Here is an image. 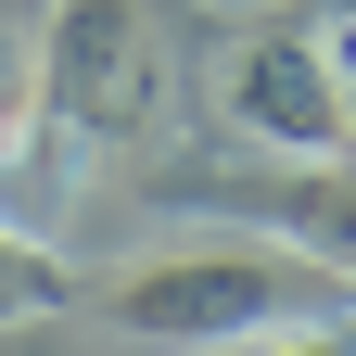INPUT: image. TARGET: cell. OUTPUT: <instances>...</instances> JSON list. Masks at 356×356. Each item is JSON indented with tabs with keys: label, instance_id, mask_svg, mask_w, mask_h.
I'll list each match as a JSON object with an SVG mask.
<instances>
[{
	"label": "cell",
	"instance_id": "cell-1",
	"mask_svg": "<svg viewBox=\"0 0 356 356\" xmlns=\"http://www.w3.org/2000/svg\"><path fill=\"white\" fill-rule=\"evenodd\" d=\"M153 89H165V51H153L140 0H51V26H38V115L64 140H140Z\"/></svg>",
	"mask_w": 356,
	"mask_h": 356
},
{
	"label": "cell",
	"instance_id": "cell-2",
	"mask_svg": "<svg viewBox=\"0 0 356 356\" xmlns=\"http://www.w3.org/2000/svg\"><path fill=\"white\" fill-rule=\"evenodd\" d=\"M280 293H293L280 254H229V242H216V254L127 267L102 305H115V331H140V343H254L267 318H280Z\"/></svg>",
	"mask_w": 356,
	"mask_h": 356
},
{
	"label": "cell",
	"instance_id": "cell-3",
	"mask_svg": "<svg viewBox=\"0 0 356 356\" xmlns=\"http://www.w3.org/2000/svg\"><path fill=\"white\" fill-rule=\"evenodd\" d=\"M229 115L254 127L267 153H293V165L356 153V127H343V64H331L305 26H267V38L229 51Z\"/></svg>",
	"mask_w": 356,
	"mask_h": 356
},
{
	"label": "cell",
	"instance_id": "cell-4",
	"mask_svg": "<svg viewBox=\"0 0 356 356\" xmlns=\"http://www.w3.org/2000/svg\"><path fill=\"white\" fill-rule=\"evenodd\" d=\"M216 204H229V216H254V229H280L293 254L356 267V165H343V153H331V178H229Z\"/></svg>",
	"mask_w": 356,
	"mask_h": 356
},
{
	"label": "cell",
	"instance_id": "cell-5",
	"mask_svg": "<svg viewBox=\"0 0 356 356\" xmlns=\"http://www.w3.org/2000/svg\"><path fill=\"white\" fill-rule=\"evenodd\" d=\"M26 115H38V51H26V26H13V0H0V153L26 140Z\"/></svg>",
	"mask_w": 356,
	"mask_h": 356
},
{
	"label": "cell",
	"instance_id": "cell-6",
	"mask_svg": "<svg viewBox=\"0 0 356 356\" xmlns=\"http://www.w3.org/2000/svg\"><path fill=\"white\" fill-rule=\"evenodd\" d=\"M51 293H64V267L38 254L26 229H0V318H13V305H51Z\"/></svg>",
	"mask_w": 356,
	"mask_h": 356
},
{
	"label": "cell",
	"instance_id": "cell-7",
	"mask_svg": "<svg viewBox=\"0 0 356 356\" xmlns=\"http://www.w3.org/2000/svg\"><path fill=\"white\" fill-rule=\"evenodd\" d=\"M267 356H356V331H293V343H267Z\"/></svg>",
	"mask_w": 356,
	"mask_h": 356
},
{
	"label": "cell",
	"instance_id": "cell-8",
	"mask_svg": "<svg viewBox=\"0 0 356 356\" xmlns=\"http://www.w3.org/2000/svg\"><path fill=\"white\" fill-rule=\"evenodd\" d=\"M343 127H356V64H343Z\"/></svg>",
	"mask_w": 356,
	"mask_h": 356
},
{
	"label": "cell",
	"instance_id": "cell-9",
	"mask_svg": "<svg viewBox=\"0 0 356 356\" xmlns=\"http://www.w3.org/2000/svg\"><path fill=\"white\" fill-rule=\"evenodd\" d=\"M343 26H356V0H343Z\"/></svg>",
	"mask_w": 356,
	"mask_h": 356
}]
</instances>
